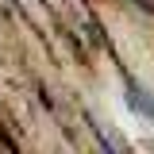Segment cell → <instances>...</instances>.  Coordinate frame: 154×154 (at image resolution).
Listing matches in <instances>:
<instances>
[{
    "label": "cell",
    "instance_id": "obj_1",
    "mask_svg": "<svg viewBox=\"0 0 154 154\" xmlns=\"http://www.w3.org/2000/svg\"><path fill=\"white\" fill-rule=\"evenodd\" d=\"M127 104H131L135 112H143L146 119H154V96L143 85H135V81H127Z\"/></svg>",
    "mask_w": 154,
    "mask_h": 154
}]
</instances>
